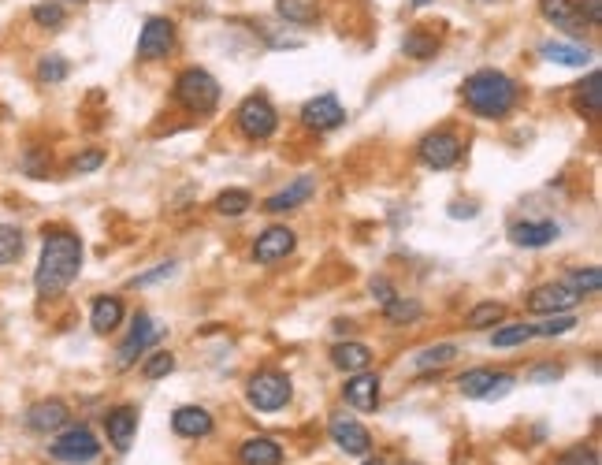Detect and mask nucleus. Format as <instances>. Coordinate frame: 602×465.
I'll list each match as a JSON object with an SVG mask.
<instances>
[{"label":"nucleus","instance_id":"f257e3e1","mask_svg":"<svg viewBox=\"0 0 602 465\" xmlns=\"http://www.w3.org/2000/svg\"><path fill=\"white\" fill-rule=\"evenodd\" d=\"M82 272V239L71 235L64 227H53L45 231V242H41V261L38 272H34V291L38 298H56L64 294Z\"/></svg>","mask_w":602,"mask_h":465},{"label":"nucleus","instance_id":"f03ea898","mask_svg":"<svg viewBox=\"0 0 602 465\" xmlns=\"http://www.w3.org/2000/svg\"><path fill=\"white\" fill-rule=\"evenodd\" d=\"M465 105L480 116V120H502L510 116L513 105H517V82L510 75H502L495 67H484V71H472L465 86Z\"/></svg>","mask_w":602,"mask_h":465},{"label":"nucleus","instance_id":"7ed1b4c3","mask_svg":"<svg viewBox=\"0 0 602 465\" xmlns=\"http://www.w3.org/2000/svg\"><path fill=\"white\" fill-rule=\"evenodd\" d=\"M175 101L190 112V116H212L220 105V82L212 79L205 67H186L175 79Z\"/></svg>","mask_w":602,"mask_h":465},{"label":"nucleus","instance_id":"20e7f679","mask_svg":"<svg viewBox=\"0 0 602 465\" xmlns=\"http://www.w3.org/2000/svg\"><path fill=\"white\" fill-rule=\"evenodd\" d=\"M49 458L60 465H93L101 458V439L93 436L90 425H67L49 443Z\"/></svg>","mask_w":602,"mask_h":465},{"label":"nucleus","instance_id":"39448f33","mask_svg":"<svg viewBox=\"0 0 602 465\" xmlns=\"http://www.w3.org/2000/svg\"><path fill=\"white\" fill-rule=\"evenodd\" d=\"M246 399H249V406H253V410L275 413V410H283V406L294 399V384H290L287 372L261 369V372H253V376H249Z\"/></svg>","mask_w":602,"mask_h":465},{"label":"nucleus","instance_id":"423d86ee","mask_svg":"<svg viewBox=\"0 0 602 465\" xmlns=\"http://www.w3.org/2000/svg\"><path fill=\"white\" fill-rule=\"evenodd\" d=\"M235 123L249 142H264V138H272L275 127H279V112H275V105L264 93H253V97H246V101L238 105Z\"/></svg>","mask_w":602,"mask_h":465},{"label":"nucleus","instance_id":"0eeeda50","mask_svg":"<svg viewBox=\"0 0 602 465\" xmlns=\"http://www.w3.org/2000/svg\"><path fill=\"white\" fill-rule=\"evenodd\" d=\"M461 138L454 131H432L420 138L417 146V157L420 164H428V168H435V172H446V168H454L461 160Z\"/></svg>","mask_w":602,"mask_h":465},{"label":"nucleus","instance_id":"6e6552de","mask_svg":"<svg viewBox=\"0 0 602 465\" xmlns=\"http://www.w3.org/2000/svg\"><path fill=\"white\" fill-rule=\"evenodd\" d=\"M160 332H164V328H157V320L149 317V313H138L131 324V335H127L116 350V369H131V365H138V358L157 343Z\"/></svg>","mask_w":602,"mask_h":465},{"label":"nucleus","instance_id":"1a4fd4ad","mask_svg":"<svg viewBox=\"0 0 602 465\" xmlns=\"http://www.w3.org/2000/svg\"><path fill=\"white\" fill-rule=\"evenodd\" d=\"M175 49V23L164 15L145 19L142 34H138V60L153 64V60H168V53Z\"/></svg>","mask_w":602,"mask_h":465},{"label":"nucleus","instance_id":"9d476101","mask_svg":"<svg viewBox=\"0 0 602 465\" xmlns=\"http://www.w3.org/2000/svg\"><path fill=\"white\" fill-rule=\"evenodd\" d=\"M328 432H331V443H335L342 454H350V458H368V454H372V432H368L361 421H354V417L335 413Z\"/></svg>","mask_w":602,"mask_h":465},{"label":"nucleus","instance_id":"9b49d317","mask_svg":"<svg viewBox=\"0 0 602 465\" xmlns=\"http://www.w3.org/2000/svg\"><path fill=\"white\" fill-rule=\"evenodd\" d=\"M294 246H298V235L283 224H272V227H264L261 235H257V242H253V261H257V265H275V261L290 257Z\"/></svg>","mask_w":602,"mask_h":465},{"label":"nucleus","instance_id":"f8f14e48","mask_svg":"<svg viewBox=\"0 0 602 465\" xmlns=\"http://www.w3.org/2000/svg\"><path fill=\"white\" fill-rule=\"evenodd\" d=\"M301 123H305L309 131H320V134L335 131V127L346 123V108L339 105L335 93H320L313 101H305V108H301Z\"/></svg>","mask_w":602,"mask_h":465},{"label":"nucleus","instance_id":"ddd939ff","mask_svg":"<svg viewBox=\"0 0 602 465\" xmlns=\"http://www.w3.org/2000/svg\"><path fill=\"white\" fill-rule=\"evenodd\" d=\"M342 399L361 413H376L380 410V376H376V372H368V369L350 372V376H346V384H342Z\"/></svg>","mask_w":602,"mask_h":465},{"label":"nucleus","instance_id":"4468645a","mask_svg":"<svg viewBox=\"0 0 602 465\" xmlns=\"http://www.w3.org/2000/svg\"><path fill=\"white\" fill-rule=\"evenodd\" d=\"M67 425H71V410L64 399H41L27 410V428L38 436H53Z\"/></svg>","mask_w":602,"mask_h":465},{"label":"nucleus","instance_id":"2eb2a0df","mask_svg":"<svg viewBox=\"0 0 602 465\" xmlns=\"http://www.w3.org/2000/svg\"><path fill=\"white\" fill-rule=\"evenodd\" d=\"M580 302V294L569 291L565 283H543L536 291L528 294V309L539 313V317H554V313H569V309Z\"/></svg>","mask_w":602,"mask_h":465},{"label":"nucleus","instance_id":"dca6fc26","mask_svg":"<svg viewBox=\"0 0 602 465\" xmlns=\"http://www.w3.org/2000/svg\"><path fill=\"white\" fill-rule=\"evenodd\" d=\"M105 436L119 454L131 451L134 436H138V410L134 406H112L105 413Z\"/></svg>","mask_w":602,"mask_h":465},{"label":"nucleus","instance_id":"f3484780","mask_svg":"<svg viewBox=\"0 0 602 465\" xmlns=\"http://www.w3.org/2000/svg\"><path fill=\"white\" fill-rule=\"evenodd\" d=\"M313 194H316V179H313V175H298L294 183L283 186L279 194H272V198L264 201V213H272V216L294 213V209H301V205L313 198Z\"/></svg>","mask_w":602,"mask_h":465},{"label":"nucleus","instance_id":"a211bd4d","mask_svg":"<svg viewBox=\"0 0 602 465\" xmlns=\"http://www.w3.org/2000/svg\"><path fill=\"white\" fill-rule=\"evenodd\" d=\"M212 413L205 406H179V410L171 413V432L183 439H205L212 436Z\"/></svg>","mask_w":602,"mask_h":465},{"label":"nucleus","instance_id":"6ab92c4d","mask_svg":"<svg viewBox=\"0 0 602 465\" xmlns=\"http://www.w3.org/2000/svg\"><path fill=\"white\" fill-rule=\"evenodd\" d=\"M558 235H562V227L554 224V220H517V224H510V239L517 246H528V250L550 246Z\"/></svg>","mask_w":602,"mask_h":465},{"label":"nucleus","instance_id":"aec40b11","mask_svg":"<svg viewBox=\"0 0 602 465\" xmlns=\"http://www.w3.org/2000/svg\"><path fill=\"white\" fill-rule=\"evenodd\" d=\"M238 462L242 465H283V447L272 436H253L238 447Z\"/></svg>","mask_w":602,"mask_h":465},{"label":"nucleus","instance_id":"412c9836","mask_svg":"<svg viewBox=\"0 0 602 465\" xmlns=\"http://www.w3.org/2000/svg\"><path fill=\"white\" fill-rule=\"evenodd\" d=\"M119 324H123V298H116V294H101V298H93V309H90L93 332L108 335V332H116Z\"/></svg>","mask_w":602,"mask_h":465},{"label":"nucleus","instance_id":"4be33fe9","mask_svg":"<svg viewBox=\"0 0 602 465\" xmlns=\"http://www.w3.org/2000/svg\"><path fill=\"white\" fill-rule=\"evenodd\" d=\"M331 365L339 372H361L372 365V350H368L365 343H335L331 346Z\"/></svg>","mask_w":602,"mask_h":465},{"label":"nucleus","instance_id":"5701e85b","mask_svg":"<svg viewBox=\"0 0 602 465\" xmlns=\"http://www.w3.org/2000/svg\"><path fill=\"white\" fill-rule=\"evenodd\" d=\"M539 56H543V60H550V64L584 67L591 60V49H584V45H573V41H543V45H539Z\"/></svg>","mask_w":602,"mask_h":465},{"label":"nucleus","instance_id":"b1692460","mask_svg":"<svg viewBox=\"0 0 602 465\" xmlns=\"http://www.w3.org/2000/svg\"><path fill=\"white\" fill-rule=\"evenodd\" d=\"M27 250V235L15 224H0V268L15 265Z\"/></svg>","mask_w":602,"mask_h":465},{"label":"nucleus","instance_id":"393cba45","mask_svg":"<svg viewBox=\"0 0 602 465\" xmlns=\"http://www.w3.org/2000/svg\"><path fill=\"white\" fill-rule=\"evenodd\" d=\"M495 369H469L465 376L458 380V391L465 399H487V391L495 387Z\"/></svg>","mask_w":602,"mask_h":465},{"label":"nucleus","instance_id":"a878e982","mask_svg":"<svg viewBox=\"0 0 602 465\" xmlns=\"http://www.w3.org/2000/svg\"><path fill=\"white\" fill-rule=\"evenodd\" d=\"M402 53H406L409 60H432V56L439 53V38L428 34V30H409L406 41H402Z\"/></svg>","mask_w":602,"mask_h":465},{"label":"nucleus","instance_id":"bb28decb","mask_svg":"<svg viewBox=\"0 0 602 465\" xmlns=\"http://www.w3.org/2000/svg\"><path fill=\"white\" fill-rule=\"evenodd\" d=\"M565 287L569 291H576L580 298H591V294H599V287H602V272L595 265H588V268H573L569 276L562 279Z\"/></svg>","mask_w":602,"mask_h":465},{"label":"nucleus","instance_id":"cd10ccee","mask_svg":"<svg viewBox=\"0 0 602 465\" xmlns=\"http://www.w3.org/2000/svg\"><path fill=\"white\" fill-rule=\"evenodd\" d=\"M502 317H506V306H502V302H480V306L469 309L465 324H469L472 332H480V328H498Z\"/></svg>","mask_w":602,"mask_h":465},{"label":"nucleus","instance_id":"c85d7f7f","mask_svg":"<svg viewBox=\"0 0 602 465\" xmlns=\"http://www.w3.org/2000/svg\"><path fill=\"white\" fill-rule=\"evenodd\" d=\"M454 358H458V346L435 343V346H424L417 358H413V365H417V369H443V365H450Z\"/></svg>","mask_w":602,"mask_h":465},{"label":"nucleus","instance_id":"c756f323","mask_svg":"<svg viewBox=\"0 0 602 465\" xmlns=\"http://www.w3.org/2000/svg\"><path fill=\"white\" fill-rule=\"evenodd\" d=\"M539 12H543V19L558 23V27H576L580 23L576 0H539Z\"/></svg>","mask_w":602,"mask_h":465},{"label":"nucleus","instance_id":"7c9ffc66","mask_svg":"<svg viewBox=\"0 0 602 465\" xmlns=\"http://www.w3.org/2000/svg\"><path fill=\"white\" fill-rule=\"evenodd\" d=\"M275 8H279V15H283L287 23H301V27H305V23H316V15H320V4H316V0H279Z\"/></svg>","mask_w":602,"mask_h":465},{"label":"nucleus","instance_id":"2f4dec72","mask_svg":"<svg viewBox=\"0 0 602 465\" xmlns=\"http://www.w3.org/2000/svg\"><path fill=\"white\" fill-rule=\"evenodd\" d=\"M576 105L584 108L588 116H599V112H602V75H599V71H591L588 79L580 82V93H576Z\"/></svg>","mask_w":602,"mask_h":465},{"label":"nucleus","instance_id":"473e14b6","mask_svg":"<svg viewBox=\"0 0 602 465\" xmlns=\"http://www.w3.org/2000/svg\"><path fill=\"white\" fill-rule=\"evenodd\" d=\"M30 19L45 30H56V27H64L67 23V8L60 4V0H41V4L30 8Z\"/></svg>","mask_w":602,"mask_h":465},{"label":"nucleus","instance_id":"72a5a7b5","mask_svg":"<svg viewBox=\"0 0 602 465\" xmlns=\"http://www.w3.org/2000/svg\"><path fill=\"white\" fill-rule=\"evenodd\" d=\"M420 313L424 309H420L417 298H398V294L383 306V317L391 320V324H413V320H420Z\"/></svg>","mask_w":602,"mask_h":465},{"label":"nucleus","instance_id":"f704fd0d","mask_svg":"<svg viewBox=\"0 0 602 465\" xmlns=\"http://www.w3.org/2000/svg\"><path fill=\"white\" fill-rule=\"evenodd\" d=\"M253 209V194L249 190H223L216 198V213L220 216H242Z\"/></svg>","mask_w":602,"mask_h":465},{"label":"nucleus","instance_id":"c9c22d12","mask_svg":"<svg viewBox=\"0 0 602 465\" xmlns=\"http://www.w3.org/2000/svg\"><path fill=\"white\" fill-rule=\"evenodd\" d=\"M576 328V317L573 313H554L547 317L543 324H532V339H554V335H565Z\"/></svg>","mask_w":602,"mask_h":465},{"label":"nucleus","instance_id":"e433bc0d","mask_svg":"<svg viewBox=\"0 0 602 465\" xmlns=\"http://www.w3.org/2000/svg\"><path fill=\"white\" fill-rule=\"evenodd\" d=\"M532 339V324H506V328H495L491 335V346L498 350H510V346H524Z\"/></svg>","mask_w":602,"mask_h":465},{"label":"nucleus","instance_id":"4c0bfd02","mask_svg":"<svg viewBox=\"0 0 602 465\" xmlns=\"http://www.w3.org/2000/svg\"><path fill=\"white\" fill-rule=\"evenodd\" d=\"M171 372H175V354H171V350H153V354L142 361L145 380H164Z\"/></svg>","mask_w":602,"mask_h":465},{"label":"nucleus","instance_id":"58836bf2","mask_svg":"<svg viewBox=\"0 0 602 465\" xmlns=\"http://www.w3.org/2000/svg\"><path fill=\"white\" fill-rule=\"evenodd\" d=\"M67 75H71V64H67L64 56H41L38 60V79L49 82V86H56V82H64Z\"/></svg>","mask_w":602,"mask_h":465},{"label":"nucleus","instance_id":"ea45409f","mask_svg":"<svg viewBox=\"0 0 602 465\" xmlns=\"http://www.w3.org/2000/svg\"><path fill=\"white\" fill-rule=\"evenodd\" d=\"M558 465H602L595 447H569V451L558 454Z\"/></svg>","mask_w":602,"mask_h":465},{"label":"nucleus","instance_id":"a19ab883","mask_svg":"<svg viewBox=\"0 0 602 465\" xmlns=\"http://www.w3.org/2000/svg\"><path fill=\"white\" fill-rule=\"evenodd\" d=\"M105 164V149H86V153H79V157L71 160V172L82 175V172H97Z\"/></svg>","mask_w":602,"mask_h":465},{"label":"nucleus","instance_id":"79ce46f5","mask_svg":"<svg viewBox=\"0 0 602 465\" xmlns=\"http://www.w3.org/2000/svg\"><path fill=\"white\" fill-rule=\"evenodd\" d=\"M528 380L532 384H554V380H562V365H536L528 372Z\"/></svg>","mask_w":602,"mask_h":465},{"label":"nucleus","instance_id":"37998d69","mask_svg":"<svg viewBox=\"0 0 602 465\" xmlns=\"http://www.w3.org/2000/svg\"><path fill=\"white\" fill-rule=\"evenodd\" d=\"M171 272H175V265H157L153 272H145V276H134V287H153V283H160V279H168Z\"/></svg>","mask_w":602,"mask_h":465},{"label":"nucleus","instance_id":"c03bdc74","mask_svg":"<svg viewBox=\"0 0 602 465\" xmlns=\"http://www.w3.org/2000/svg\"><path fill=\"white\" fill-rule=\"evenodd\" d=\"M576 15H580V19H588L591 27H599L602 23V0H580Z\"/></svg>","mask_w":602,"mask_h":465},{"label":"nucleus","instance_id":"a18cd8bd","mask_svg":"<svg viewBox=\"0 0 602 465\" xmlns=\"http://www.w3.org/2000/svg\"><path fill=\"white\" fill-rule=\"evenodd\" d=\"M368 291L376 294V298H380L383 306H387V302H391V298H394V287H391V283H387V279H383V276L372 279V287H368Z\"/></svg>","mask_w":602,"mask_h":465},{"label":"nucleus","instance_id":"49530a36","mask_svg":"<svg viewBox=\"0 0 602 465\" xmlns=\"http://www.w3.org/2000/svg\"><path fill=\"white\" fill-rule=\"evenodd\" d=\"M450 216H454V220H461V216L472 220V216H476V205H472V201H454V205H450Z\"/></svg>","mask_w":602,"mask_h":465},{"label":"nucleus","instance_id":"de8ad7c7","mask_svg":"<svg viewBox=\"0 0 602 465\" xmlns=\"http://www.w3.org/2000/svg\"><path fill=\"white\" fill-rule=\"evenodd\" d=\"M365 465H387L383 458H365Z\"/></svg>","mask_w":602,"mask_h":465}]
</instances>
